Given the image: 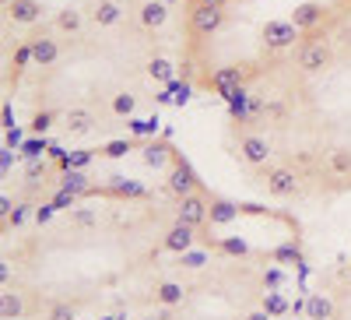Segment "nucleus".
<instances>
[{"label":"nucleus","instance_id":"5","mask_svg":"<svg viewBox=\"0 0 351 320\" xmlns=\"http://www.w3.org/2000/svg\"><path fill=\"white\" fill-rule=\"evenodd\" d=\"M302 313H306V320H334L337 306L327 293H309L306 303H302Z\"/></svg>","mask_w":351,"mask_h":320},{"label":"nucleus","instance_id":"10","mask_svg":"<svg viewBox=\"0 0 351 320\" xmlns=\"http://www.w3.org/2000/svg\"><path fill=\"white\" fill-rule=\"evenodd\" d=\"M137 320H165L162 313H152V317H137Z\"/></svg>","mask_w":351,"mask_h":320},{"label":"nucleus","instance_id":"2","mask_svg":"<svg viewBox=\"0 0 351 320\" xmlns=\"http://www.w3.org/2000/svg\"><path fill=\"white\" fill-rule=\"evenodd\" d=\"M225 106L228 137L263 141L260 169L295 172L299 201L351 190V18Z\"/></svg>","mask_w":351,"mask_h":320},{"label":"nucleus","instance_id":"1","mask_svg":"<svg viewBox=\"0 0 351 320\" xmlns=\"http://www.w3.org/2000/svg\"><path fill=\"white\" fill-rule=\"evenodd\" d=\"M14 28L4 49V113L21 109V120L8 141L64 148L148 137L158 106L193 95L169 0H134L120 21H99L81 0Z\"/></svg>","mask_w":351,"mask_h":320},{"label":"nucleus","instance_id":"8","mask_svg":"<svg viewBox=\"0 0 351 320\" xmlns=\"http://www.w3.org/2000/svg\"><path fill=\"white\" fill-rule=\"evenodd\" d=\"M43 320H77V310H74L71 303H53Z\"/></svg>","mask_w":351,"mask_h":320},{"label":"nucleus","instance_id":"9","mask_svg":"<svg viewBox=\"0 0 351 320\" xmlns=\"http://www.w3.org/2000/svg\"><path fill=\"white\" fill-rule=\"evenodd\" d=\"M243 320H274V317H271L267 310H263V306H260V310H250V313H246Z\"/></svg>","mask_w":351,"mask_h":320},{"label":"nucleus","instance_id":"6","mask_svg":"<svg viewBox=\"0 0 351 320\" xmlns=\"http://www.w3.org/2000/svg\"><path fill=\"white\" fill-rule=\"evenodd\" d=\"M25 313H28L25 296H21V293H14V288L8 285V288H4V296H0V317H4V320H21Z\"/></svg>","mask_w":351,"mask_h":320},{"label":"nucleus","instance_id":"4","mask_svg":"<svg viewBox=\"0 0 351 320\" xmlns=\"http://www.w3.org/2000/svg\"><path fill=\"white\" fill-rule=\"evenodd\" d=\"M152 293H155V303H158V306H169V310H176V306L186 303V285H183V282L162 278V282H155Z\"/></svg>","mask_w":351,"mask_h":320},{"label":"nucleus","instance_id":"7","mask_svg":"<svg viewBox=\"0 0 351 320\" xmlns=\"http://www.w3.org/2000/svg\"><path fill=\"white\" fill-rule=\"evenodd\" d=\"M260 306H263V310H267V313H271L274 320L288 313V299H285L281 293H267V296H263V303H260Z\"/></svg>","mask_w":351,"mask_h":320},{"label":"nucleus","instance_id":"3","mask_svg":"<svg viewBox=\"0 0 351 320\" xmlns=\"http://www.w3.org/2000/svg\"><path fill=\"white\" fill-rule=\"evenodd\" d=\"M351 18V0H183V81L228 102Z\"/></svg>","mask_w":351,"mask_h":320},{"label":"nucleus","instance_id":"11","mask_svg":"<svg viewBox=\"0 0 351 320\" xmlns=\"http://www.w3.org/2000/svg\"><path fill=\"white\" fill-rule=\"evenodd\" d=\"M348 271H351V260H348Z\"/></svg>","mask_w":351,"mask_h":320}]
</instances>
